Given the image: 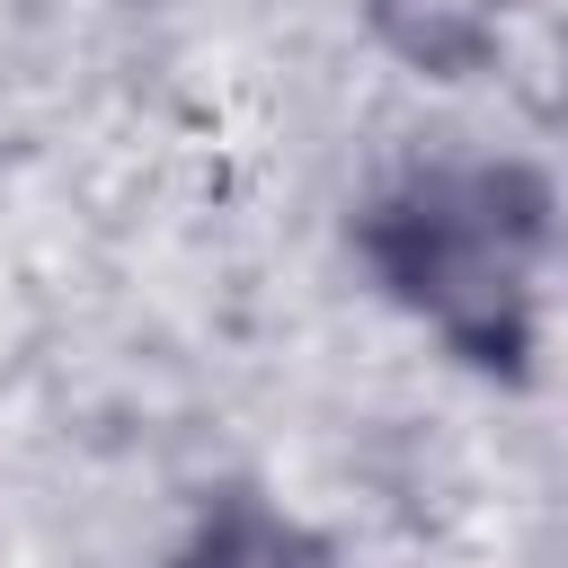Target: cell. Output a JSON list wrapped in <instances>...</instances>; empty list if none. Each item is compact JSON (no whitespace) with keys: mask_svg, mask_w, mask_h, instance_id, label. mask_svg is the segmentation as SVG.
Masks as SVG:
<instances>
[]
</instances>
